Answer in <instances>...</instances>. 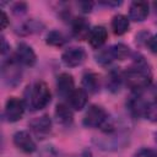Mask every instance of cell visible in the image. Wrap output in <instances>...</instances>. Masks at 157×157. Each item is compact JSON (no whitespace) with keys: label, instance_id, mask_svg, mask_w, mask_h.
I'll list each match as a JSON object with an SVG mask.
<instances>
[{"label":"cell","instance_id":"obj_1","mask_svg":"<svg viewBox=\"0 0 157 157\" xmlns=\"http://www.w3.org/2000/svg\"><path fill=\"white\" fill-rule=\"evenodd\" d=\"M151 77L152 76L148 65L144 60L136 61L124 74V81L131 90L136 92L147 88L151 83Z\"/></svg>","mask_w":157,"mask_h":157},{"label":"cell","instance_id":"obj_2","mask_svg":"<svg viewBox=\"0 0 157 157\" xmlns=\"http://www.w3.org/2000/svg\"><path fill=\"white\" fill-rule=\"evenodd\" d=\"M50 91L48 86L42 82H34L28 86L25 91V105H27L31 110H39L45 108L50 102Z\"/></svg>","mask_w":157,"mask_h":157},{"label":"cell","instance_id":"obj_3","mask_svg":"<svg viewBox=\"0 0 157 157\" xmlns=\"http://www.w3.org/2000/svg\"><path fill=\"white\" fill-rule=\"evenodd\" d=\"M129 47L125 44L118 43L114 45H110L109 48L101 49L98 53H96L94 58L96 61L101 65H107L114 60H124L129 55Z\"/></svg>","mask_w":157,"mask_h":157},{"label":"cell","instance_id":"obj_4","mask_svg":"<svg viewBox=\"0 0 157 157\" xmlns=\"http://www.w3.org/2000/svg\"><path fill=\"white\" fill-rule=\"evenodd\" d=\"M109 120L108 113L101 105H91L83 117V125L87 128H103Z\"/></svg>","mask_w":157,"mask_h":157},{"label":"cell","instance_id":"obj_5","mask_svg":"<svg viewBox=\"0 0 157 157\" xmlns=\"http://www.w3.org/2000/svg\"><path fill=\"white\" fill-rule=\"evenodd\" d=\"M25 113V102L16 97H10L6 103H5V109H4V117L6 118L7 121L15 123L22 118Z\"/></svg>","mask_w":157,"mask_h":157},{"label":"cell","instance_id":"obj_6","mask_svg":"<svg viewBox=\"0 0 157 157\" xmlns=\"http://www.w3.org/2000/svg\"><path fill=\"white\" fill-rule=\"evenodd\" d=\"M18 63L16 61L15 56L11 60H7L2 64V78L6 85L9 86H16L21 81V71L18 69Z\"/></svg>","mask_w":157,"mask_h":157},{"label":"cell","instance_id":"obj_7","mask_svg":"<svg viewBox=\"0 0 157 157\" xmlns=\"http://www.w3.org/2000/svg\"><path fill=\"white\" fill-rule=\"evenodd\" d=\"M85 59H86V52L81 47H71L66 49L61 55V60L67 67H75L81 65L85 61Z\"/></svg>","mask_w":157,"mask_h":157},{"label":"cell","instance_id":"obj_8","mask_svg":"<svg viewBox=\"0 0 157 157\" xmlns=\"http://www.w3.org/2000/svg\"><path fill=\"white\" fill-rule=\"evenodd\" d=\"M13 56L18 64H23L26 66H33L36 64V60H37L34 50L28 44H26L23 42L17 44V48H16Z\"/></svg>","mask_w":157,"mask_h":157},{"label":"cell","instance_id":"obj_9","mask_svg":"<svg viewBox=\"0 0 157 157\" xmlns=\"http://www.w3.org/2000/svg\"><path fill=\"white\" fill-rule=\"evenodd\" d=\"M13 144L18 150H21L25 153H32L37 148L36 147V142L33 141L32 136L25 130L17 131L13 135Z\"/></svg>","mask_w":157,"mask_h":157},{"label":"cell","instance_id":"obj_10","mask_svg":"<svg viewBox=\"0 0 157 157\" xmlns=\"http://www.w3.org/2000/svg\"><path fill=\"white\" fill-rule=\"evenodd\" d=\"M29 128L32 129V131L38 137L43 139L52 130V120H50V118L48 115H42V117H38V118L31 120Z\"/></svg>","mask_w":157,"mask_h":157},{"label":"cell","instance_id":"obj_11","mask_svg":"<svg viewBox=\"0 0 157 157\" xmlns=\"http://www.w3.org/2000/svg\"><path fill=\"white\" fill-rule=\"evenodd\" d=\"M75 90L74 87V78L70 74L63 72L56 78V91L58 94L63 98H67L70 93Z\"/></svg>","mask_w":157,"mask_h":157},{"label":"cell","instance_id":"obj_12","mask_svg":"<svg viewBox=\"0 0 157 157\" xmlns=\"http://www.w3.org/2000/svg\"><path fill=\"white\" fill-rule=\"evenodd\" d=\"M148 16V4L145 1H134L129 7V18L135 22H141Z\"/></svg>","mask_w":157,"mask_h":157},{"label":"cell","instance_id":"obj_13","mask_svg":"<svg viewBox=\"0 0 157 157\" xmlns=\"http://www.w3.org/2000/svg\"><path fill=\"white\" fill-rule=\"evenodd\" d=\"M70 108L75 110H81L87 103V92L83 88H75L67 97Z\"/></svg>","mask_w":157,"mask_h":157},{"label":"cell","instance_id":"obj_14","mask_svg":"<svg viewBox=\"0 0 157 157\" xmlns=\"http://www.w3.org/2000/svg\"><path fill=\"white\" fill-rule=\"evenodd\" d=\"M107 38H108V32H107V29H105L103 26H96V27H93V28L91 29V32H90L88 42H90L91 47L98 49V48H101V47L105 43Z\"/></svg>","mask_w":157,"mask_h":157},{"label":"cell","instance_id":"obj_15","mask_svg":"<svg viewBox=\"0 0 157 157\" xmlns=\"http://www.w3.org/2000/svg\"><path fill=\"white\" fill-rule=\"evenodd\" d=\"M101 87V78L94 72H87L82 77V88L87 93H97Z\"/></svg>","mask_w":157,"mask_h":157},{"label":"cell","instance_id":"obj_16","mask_svg":"<svg viewBox=\"0 0 157 157\" xmlns=\"http://www.w3.org/2000/svg\"><path fill=\"white\" fill-rule=\"evenodd\" d=\"M54 115H55V119L59 124L61 125H67L72 121V110L69 108V105L64 104V103H59L56 107H55V112H54Z\"/></svg>","mask_w":157,"mask_h":157},{"label":"cell","instance_id":"obj_17","mask_svg":"<svg viewBox=\"0 0 157 157\" xmlns=\"http://www.w3.org/2000/svg\"><path fill=\"white\" fill-rule=\"evenodd\" d=\"M90 25L87 23V21L85 18H75V21L72 22V34L77 38V39H86L90 36Z\"/></svg>","mask_w":157,"mask_h":157},{"label":"cell","instance_id":"obj_18","mask_svg":"<svg viewBox=\"0 0 157 157\" xmlns=\"http://www.w3.org/2000/svg\"><path fill=\"white\" fill-rule=\"evenodd\" d=\"M123 81H124V74L123 72H120L117 69L110 70V72L107 76V87L109 91L117 92L120 90Z\"/></svg>","mask_w":157,"mask_h":157},{"label":"cell","instance_id":"obj_19","mask_svg":"<svg viewBox=\"0 0 157 157\" xmlns=\"http://www.w3.org/2000/svg\"><path fill=\"white\" fill-rule=\"evenodd\" d=\"M112 28L113 32L118 36L124 34L129 29V20L124 15H115L112 20Z\"/></svg>","mask_w":157,"mask_h":157},{"label":"cell","instance_id":"obj_20","mask_svg":"<svg viewBox=\"0 0 157 157\" xmlns=\"http://www.w3.org/2000/svg\"><path fill=\"white\" fill-rule=\"evenodd\" d=\"M142 117H145L148 121L157 123V98L146 102L142 112Z\"/></svg>","mask_w":157,"mask_h":157},{"label":"cell","instance_id":"obj_21","mask_svg":"<svg viewBox=\"0 0 157 157\" xmlns=\"http://www.w3.org/2000/svg\"><path fill=\"white\" fill-rule=\"evenodd\" d=\"M45 42H47L49 45H53V47H61V45L66 42V38H65V36H64L61 32H59V31H50V32L47 34Z\"/></svg>","mask_w":157,"mask_h":157},{"label":"cell","instance_id":"obj_22","mask_svg":"<svg viewBox=\"0 0 157 157\" xmlns=\"http://www.w3.org/2000/svg\"><path fill=\"white\" fill-rule=\"evenodd\" d=\"M135 157H157V152L151 148H142L135 155Z\"/></svg>","mask_w":157,"mask_h":157},{"label":"cell","instance_id":"obj_23","mask_svg":"<svg viewBox=\"0 0 157 157\" xmlns=\"http://www.w3.org/2000/svg\"><path fill=\"white\" fill-rule=\"evenodd\" d=\"M147 45H148V49H150L152 53L157 54V33L153 34V36L147 40Z\"/></svg>","mask_w":157,"mask_h":157},{"label":"cell","instance_id":"obj_24","mask_svg":"<svg viewBox=\"0 0 157 157\" xmlns=\"http://www.w3.org/2000/svg\"><path fill=\"white\" fill-rule=\"evenodd\" d=\"M26 11V4L23 2H17L15 6H13V12L18 13V12H25Z\"/></svg>","mask_w":157,"mask_h":157},{"label":"cell","instance_id":"obj_25","mask_svg":"<svg viewBox=\"0 0 157 157\" xmlns=\"http://www.w3.org/2000/svg\"><path fill=\"white\" fill-rule=\"evenodd\" d=\"M1 29H5V27L7 26L9 23V20H7V15L5 13V11H1Z\"/></svg>","mask_w":157,"mask_h":157},{"label":"cell","instance_id":"obj_26","mask_svg":"<svg viewBox=\"0 0 157 157\" xmlns=\"http://www.w3.org/2000/svg\"><path fill=\"white\" fill-rule=\"evenodd\" d=\"M80 6H81L83 12H90L91 7H92V4L91 2H80Z\"/></svg>","mask_w":157,"mask_h":157},{"label":"cell","instance_id":"obj_27","mask_svg":"<svg viewBox=\"0 0 157 157\" xmlns=\"http://www.w3.org/2000/svg\"><path fill=\"white\" fill-rule=\"evenodd\" d=\"M9 49H10V47L7 45V43H6L5 38H2V39H1V54H2V55H5V53H6Z\"/></svg>","mask_w":157,"mask_h":157},{"label":"cell","instance_id":"obj_28","mask_svg":"<svg viewBox=\"0 0 157 157\" xmlns=\"http://www.w3.org/2000/svg\"><path fill=\"white\" fill-rule=\"evenodd\" d=\"M75 157H93V156L90 155V153H87V152H83V153H80L78 156H75Z\"/></svg>","mask_w":157,"mask_h":157},{"label":"cell","instance_id":"obj_29","mask_svg":"<svg viewBox=\"0 0 157 157\" xmlns=\"http://www.w3.org/2000/svg\"><path fill=\"white\" fill-rule=\"evenodd\" d=\"M155 139H156V142H157V132H155Z\"/></svg>","mask_w":157,"mask_h":157}]
</instances>
